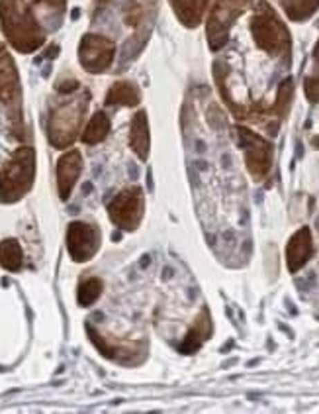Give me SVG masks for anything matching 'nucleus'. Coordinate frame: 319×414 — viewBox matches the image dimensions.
Segmentation results:
<instances>
[{
    "label": "nucleus",
    "mask_w": 319,
    "mask_h": 414,
    "mask_svg": "<svg viewBox=\"0 0 319 414\" xmlns=\"http://www.w3.org/2000/svg\"><path fill=\"white\" fill-rule=\"evenodd\" d=\"M0 26L8 44L20 53H34L46 42V34L26 0H0Z\"/></svg>",
    "instance_id": "nucleus-1"
},
{
    "label": "nucleus",
    "mask_w": 319,
    "mask_h": 414,
    "mask_svg": "<svg viewBox=\"0 0 319 414\" xmlns=\"http://www.w3.org/2000/svg\"><path fill=\"white\" fill-rule=\"evenodd\" d=\"M251 32L255 44L261 47L262 51H266L273 58L284 59V61L290 59V51H292L290 32L266 0H259L255 6V14L251 18Z\"/></svg>",
    "instance_id": "nucleus-2"
},
{
    "label": "nucleus",
    "mask_w": 319,
    "mask_h": 414,
    "mask_svg": "<svg viewBox=\"0 0 319 414\" xmlns=\"http://www.w3.org/2000/svg\"><path fill=\"white\" fill-rule=\"evenodd\" d=\"M35 151L30 146H22L12 153V157L0 169V200L16 202L34 184Z\"/></svg>",
    "instance_id": "nucleus-3"
},
{
    "label": "nucleus",
    "mask_w": 319,
    "mask_h": 414,
    "mask_svg": "<svg viewBox=\"0 0 319 414\" xmlns=\"http://www.w3.org/2000/svg\"><path fill=\"white\" fill-rule=\"evenodd\" d=\"M89 101H91V92H82L80 96H75L73 101L59 104L57 108L51 110L49 122H47V136L53 148L63 150L75 141L86 114Z\"/></svg>",
    "instance_id": "nucleus-4"
},
{
    "label": "nucleus",
    "mask_w": 319,
    "mask_h": 414,
    "mask_svg": "<svg viewBox=\"0 0 319 414\" xmlns=\"http://www.w3.org/2000/svg\"><path fill=\"white\" fill-rule=\"evenodd\" d=\"M249 4L251 0H214L206 26L208 44L212 49H221L228 44L231 26L249 8Z\"/></svg>",
    "instance_id": "nucleus-5"
},
{
    "label": "nucleus",
    "mask_w": 319,
    "mask_h": 414,
    "mask_svg": "<svg viewBox=\"0 0 319 414\" xmlns=\"http://www.w3.org/2000/svg\"><path fill=\"white\" fill-rule=\"evenodd\" d=\"M145 212V200L139 187L120 191L108 205V214L120 230L134 232L139 226Z\"/></svg>",
    "instance_id": "nucleus-6"
},
{
    "label": "nucleus",
    "mask_w": 319,
    "mask_h": 414,
    "mask_svg": "<svg viewBox=\"0 0 319 414\" xmlns=\"http://www.w3.org/2000/svg\"><path fill=\"white\" fill-rule=\"evenodd\" d=\"M237 134H239L241 150L245 153L247 169L255 181H261L273 167V144L245 126H237Z\"/></svg>",
    "instance_id": "nucleus-7"
},
{
    "label": "nucleus",
    "mask_w": 319,
    "mask_h": 414,
    "mask_svg": "<svg viewBox=\"0 0 319 414\" xmlns=\"http://www.w3.org/2000/svg\"><path fill=\"white\" fill-rule=\"evenodd\" d=\"M100 228L91 222L75 220L67 228V250L73 261L84 264L100 250Z\"/></svg>",
    "instance_id": "nucleus-8"
},
{
    "label": "nucleus",
    "mask_w": 319,
    "mask_h": 414,
    "mask_svg": "<svg viewBox=\"0 0 319 414\" xmlns=\"http://www.w3.org/2000/svg\"><path fill=\"white\" fill-rule=\"evenodd\" d=\"M116 55V44L98 34L82 35L79 46V61L82 69L89 73H104L110 69Z\"/></svg>",
    "instance_id": "nucleus-9"
},
{
    "label": "nucleus",
    "mask_w": 319,
    "mask_h": 414,
    "mask_svg": "<svg viewBox=\"0 0 319 414\" xmlns=\"http://www.w3.org/2000/svg\"><path fill=\"white\" fill-rule=\"evenodd\" d=\"M20 103V79L18 69L14 65V59L6 51V47L0 44V104Z\"/></svg>",
    "instance_id": "nucleus-10"
},
{
    "label": "nucleus",
    "mask_w": 319,
    "mask_h": 414,
    "mask_svg": "<svg viewBox=\"0 0 319 414\" xmlns=\"http://www.w3.org/2000/svg\"><path fill=\"white\" fill-rule=\"evenodd\" d=\"M82 171V155L79 150L67 151L57 162V189L61 200H67Z\"/></svg>",
    "instance_id": "nucleus-11"
},
{
    "label": "nucleus",
    "mask_w": 319,
    "mask_h": 414,
    "mask_svg": "<svg viewBox=\"0 0 319 414\" xmlns=\"http://www.w3.org/2000/svg\"><path fill=\"white\" fill-rule=\"evenodd\" d=\"M86 332H89L92 344L96 345V350L106 359H112V361L120 363V361H131L137 357V344H118L114 340H108V338H104L102 334H98L96 328H92L91 324L86 326Z\"/></svg>",
    "instance_id": "nucleus-12"
},
{
    "label": "nucleus",
    "mask_w": 319,
    "mask_h": 414,
    "mask_svg": "<svg viewBox=\"0 0 319 414\" xmlns=\"http://www.w3.org/2000/svg\"><path fill=\"white\" fill-rule=\"evenodd\" d=\"M311 255H313L311 234H309L308 228H302V230H298L292 236V240L288 242V248H286V264H288V269L292 273L298 271V269H302L311 259Z\"/></svg>",
    "instance_id": "nucleus-13"
},
{
    "label": "nucleus",
    "mask_w": 319,
    "mask_h": 414,
    "mask_svg": "<svg viewBox=\"0 0 319 414\" xmlns=\"http://www.w3.org/2000/svg\"><path fill=\"white\" fill-rule=\"evenodd\" d=\"M129 146L136 151V155L145 162L149 155V146H151V138H149V124L145 110H137L134 120H131V128H129Z\"/></svg>",
    "instance_id": "nucleus-14"
},
{
    "label": "nucleus",
    "mask_w": 319,
    "mask_h": 414,
    "mask_svg": "<svg viewBox=\"0 0 319 414\" xmlns=\"http://www.w3.org/2000/svg\"><path fill=\"white\" fill-rule=\"evenodd\" d=\"M212 332H214L212 318H210L208 309H204L202 314L196 318V322H194L192 328L188 330L186 338L183 340V344H181V352H183V354H194V352H198V350H200V345L204 344L206 340L212 336Z\"/></svg>",
    "instance_id": "nucleus-15"
},
{
    "label": "nucleus",
    "mask_w": 319,
    "mask_h": 414,
    "mask_svg": "<svg viewBox=\"0 0 319 414\" xmlns=\"http://www.w3.org/2000/svg\"><path fill=\"white\" fill-rule=\"evenodd\" d=\"M176 18L186 26V28H196L202 22L204 12L208 8V0H169Z\"/></svg>",
    "instance_id": "nucleus-16"
},
{
    "label": "nucleus",
    "mask_w": 319,
    "mask_h": 414,
    "mask_svg": "<svg viewBox=\"0 0 319 414\" xmlns=\"http://www.w3.org/2000/svg\"><path fill=\"white\" fill-rule=\"evenodd\" d=\"M139 103V89L129 81H116L106 94V106H136Z\"/></svg>",
    "instance_id": "nucleus-17"
},
{
    "label": "nucleus",
    "mask_w": 319,
    "mask_h": 414,
    "mask_svg": "<svg viewBox=\"0 0 319 414\" xmlns=\"http://www.w3.org/2000/svg\"><path fill=\"white\" fill-rule=\"evenodd\" d=\"M108 134H110V118H108L106 112L98 110L89 120V124H86L84 132H82V144L96 146V144H100V141L108 138Z\"/></svg>",
    "instance_id": "nucleus-18"
},
{
    "label": "nucleus",
    "mask_w": 319,
    "mask_h": 414,
    "mask_svg": "<svg viewBox=\"0 0 319 414\" xmlns=\"http://www.w3.org/2000/svg\"><path fill=\"white\" fill-rule=\"evenodd\" d=\"M0 265L10 271V273H16L20 271L24 265V252L20 248L18 240L14 238H8V240H2L0 242Z\"/></svg>",
    "instance_id": "nucleus-19"
},
{
    "label": "nucleus",
    "mask_w": 319,
    "mask_h": 414,
    "mask_svg": "<svg viewBox=\"0 0 319 414\" xmlns=\"http://www.w3.org/2000/svg\"><path fill=\"white\" fill-rule=\"evenodd\" d=\"M284 12L296 22L308 20L319 8V0H282Z\"/></svg>",
    "instance_id": "nucleus-20"
},
{
    "label": "nucleus",
    "mask_w": 319,
    "mask_h": 414,
    "mask_svg": "<svg viewBox=\"0 0 319 414\" xmlns=\"http://www.w3.org/2000/svg\"><path fill=\"white\" fill-rule=\"evenodd\" d=\"M292 94H294V81L292 79H284L280 89H278V94H276V101L271 106L268 114L276 116V118H284L288 114V108H290V103H292Z\"/></svg>",
    "instance_id": "nucleus-21"
},
{
    "label": "nucleus",
    "mask_w": 319,
    "mask_h": 414,
    "mask_svg": "<svg viewBox=\"0 0 319 414\" xmlns=\"http://www.w3.org/2000/svg\"><path fill=\"white\" fill-rule=\"evenodd\" d=\"M102 281L96 279V277H91L86 281H82L79 285V291H77V300H79L80 307H91L94 304L98 297L102 295Z\"/></svg>",
    "instance_id": "nucleus-22"
},
{
    "label": "nucleus",
    "mask_w": 319,
    "mask_h": 414,
    "mask_svg": "<svg viewBox=\"0 0 319 414\" xmlns=\"http://www.w3.org/2000/svg\"><path fill=\"white\" fill-rule=\"evenodd\" d=\"M304 89H306V96L309 103H319V42L313 49V71H311V75L306 77Z\"/></svg>",
    "instance_id": "nucleus-23"
},
{
    "label": "nucleus",
    "mask_w": 319,
    "mask_h": 414,
    "mask_svg": "<svg viewBox=\"0 0 319 414\" xmlns=\"http://www.w3.org/2000/svg\"><path fill=\"white\" fill-rule=\"evenodd\" d=\"M124 20H126L131 28H141L143 22L147 20V12L145 8L137 2V0H127L124 4Z\"/></svg>",
    "instance_id": "nucleus-24"
},
{
    "label": "nucleus",
    "mask_w": 319,
    "mask_h": 414,
    "mask_svg": "<svg viewBox=\"0 0 319 414\" xmlns=\"http://www.w3.org/2000/svg\"><path fill=\"white\" fill-rule=\"evenodd\" d=\"M34 4L37 8H46V10L53 12L59 20H61V14L65 12V6H67L65 0H34Z\"/></svg>",
    "instance_id": "nucleus-25"
},
{
    "label": "nucleus",
    "mask_w": 319,
    "mask_h": 414,
    "mask_svg": "<svg viewBox=\"0 0 319 414\" xmlns=\"http://www.w3.org/2000/svg\"><path fill=\"white\" fill-rule=\"evenodd\" d=\"M77 89H79V83L75 81V79H69V81L59 83L57 85V91L61 92V94H73Z\"/></svg>",
    "instance_id": "nucleus-26"
}]
</instances>
